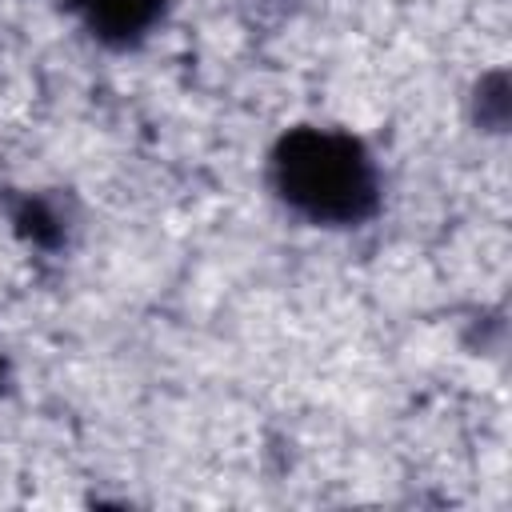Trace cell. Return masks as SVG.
<instances>
[{"label": "cell", "mask_w": 512, "mask_h": 512, "mask_svg": "<svg viewBox=\"0 0 512 512\" xmlns=\"http://www.w3.org/2000/svg\"><path fill=\"white\" fill-rule=\"evenodd\" d=\"M468 116L476 124V132L484 136H504L508 120H512V84H508V68H484L472 88H468Z\"/></svg>", "instance_id": "4"}, {"label": "cell", "mask_w": 512, "mask_h": 512, "mask_svg": "<svg viewBox=\"0 0 512 512\" xmlns=\"http://www.w3.org/2000/svg\"><path fill=\"white\" fill-rule=\"evenodd\" d=\"M264 188L316 232H360L384 212V168L372 144L344 124L280 128L264 152Z\"/></svg>", "instance_id": "1"}, {"label": "cell", "mask_w": 512, "mask_h": 512, "mask_svg": "<svg viewBox=\"0 0 512 512\" xmlns=\"http://www.w3.org/2000/svg\"><path fill=\"white\" fill-rule=\"evenodd\" d=\"M60 8L88 44L128 56L168 24L172 0H60Z\"/></svg>", "instance_id": "2"}, {"label": "cell", "mask_w": 512, "mask_h": 512, "mask_svg": "<svg viewBox=\"0 0 512 512\" xmlns=\"http://www.w3.org/2000/svg\"><path fill=\"white\" fill-rule=\"evenodd\" d=\"M8 224L12 232L36 248V252H60L68 244V212L48 192H20L8 200Z\"/></svg>", "instance_id": "3"}, {"label": "cell", "mask_w": 512, "mask_h": 512, "mask_svg": "<svg viewBox=\"0 0 512 512\" xmlns=\"http://www.w3.org/2000/svg\"><path fill=\"white\" fill-rule=\"evenodd\" d=\"M4 384H8V356H4V348H0V392H4Z\"/></svg>", "instance_id": "5"}]
</instances>
